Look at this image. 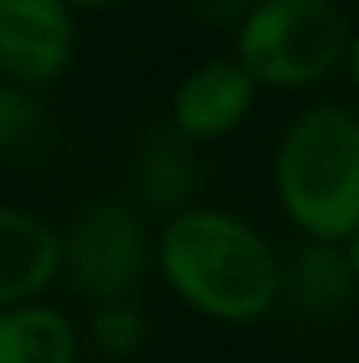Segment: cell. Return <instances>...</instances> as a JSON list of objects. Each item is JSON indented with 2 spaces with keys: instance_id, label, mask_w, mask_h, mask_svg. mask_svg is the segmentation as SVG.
<instances>
[{
  "instance_id": "1",
  "label": "cell",
  "mask_w": 359,
  "mask_h": 363,
  "mask_svg": "<svg viewBox=\"0 0 359 363\" xmlns=\"http://www.w3.org/2000/svg\"><path fill=\"white\" fill-rule=\"evenodd\" d=\"M157 271L186 308L220 325H254L283 300V258L237 211L190 207L157 233Z\"/></svg>"
},
{
  "instance_id": "2",
  "label": "cell",
  "mask_w": 359,
  "mask_h": 363,
  "mask_svg": "<svg viewBox=\"0 0 359 363\" xmlns=\"http://www.w3.org/2000/svg\"><path fill=\"white\" fill-rule=\"evenodd\" d=\"M270 182L304 241L347 245L359 233V114L338 101L300 110L275 144Z\"/></svg>"
},
{
  "instance_id": "3",
  "label": "cell",
  "mask_w": 359,
  "mask_h": 363,
  "mask_svg": "<svg viewBox=\"0 0 359 363\" xmlns=\"http://www.w3.org/2000/svg\"><path fill=\"white\" fill-rule=\"evenodd\" d=\"M351 26L334 0H258L233 34V60L258 89H313L347 64Z\"/></svg>"
},
{
  "instance_id": "4",
  "label": "cell",
  "mask_w": 359,
  "mask_h": 363,
  "mask_svg": "<svg viewBox=\"0 0 359 363\" xmlns=\"http://www.w3.org/2000/svg\"><path fill=\"white\" fill-rule=\"evenodd\" d=\"M157 267V241L136 203L93 199L64 228V279L93 304L136 300Z\"/></svg>"
},
{
  "instance_id": "5",
  "label": "cell",
  "mask_w": 359,
  "mask_h": 363,
  "mask_svg": "<svg viewBox=\"0 0 359 363\" xmlns=\"http://www.w3.org/2000/svg\"><path fill=\"white\" fill-rule=\"evenodd\" d=\"M77 60V9L68 0H0V81L55 85Z\"/></svg>"
},
{
  "instance_id": "6",
  "label": "cell",
  "mask_w": 359,
  "mask_h": 363,
  "mask_svg": "<svg viewBox=\"0 0 359 363\" xmlns=\"http://www.w3.org/2000/svg\"><path fill=\"white\" fill-rule=\"evenodd\" d=\"M258 101L254 77L237 60H207L190 68L170 97V127L194 144L233 135Z\"/></svg>"
},
{
  "instance_id": "7",
  "label": "cell",
  "mask_w": 359,
  "mask_h": 363,
  "mask_svg": "<svg viewBox=\"0 0 359 363\" xmlns=\"http://www.w3.org/2000/svg\"><path fill=\"white\" fill-rule=\"evenodd\" d=\"M64 274V233L30 207L0 203V313L34 304Z\"/></svg>"
},
{
  "instance_id": "8",
  "label": "cell",
  "mask_w": 359,
  "mask_h": 363,
  "mask_svg": "<svg viewBox=\"0 0 359 363\" xmlns=\"http://www.w3.org/2000/svg\"><path fill=\"white\" fill-rule=\"evenodd\" d=\"M136 207L144 216H161L174 220L182 211L194 207V194L203 186V161H199V144L174 131L170 123L148 131L140 152H136Z\"/></svg>"
},
{
  "instance_id": "9",
  "label": "cell",
  "mask_w": 359,
  "mask_h": 363,
  "mask_svg": "<svg viewBox=\"0 0 359 363\" xmlns=\"http://www.w3.org/2000/svg\"><path fill=\"white\" fill-rule=\"evenodd\" d=\"M283 296L300 317H343L359 296L347 245L300 241L283 262Z\"/></svg>"
},
{
  "instance_id": "10",
  "label": "cell",
  "mask_w": 359,
  "mask_h": 363,
  "mask_svg": "<svg viewBox=\"0 0 359 363\" xmlns=\"http://www.w3.org/2000/svg\"><path fill=\"white\" fill-rule=\"evenodd\" d=\"M81 334L55 304H21L0 313V363H77Z\"/></svg>"
},
{
  "instance_id": "11",
  "label": "cell",
  "mask_w": 359,
  "mask_h": 363,
  "mask_svg": "<svg viewBox=\"0 0 359 363\" xmlns=\"http://www.w3.org/2000/svg\"><path fill=\"white\" fill-rule=\"evenodd\" d=\"M89 342L101 355H110V359L136 355L148 342V317H144L140 300H106V304H93Z\"/></svg>"
},
{
  "instance_id": "12",
  "label": "cell",
  "mask_w": 359,
  "mask_h": 363,
  "mask_svg": "<svg viewBox=\"0 0 359 363\" xmlns=\"http://www.w3.org/2000/svg\"><path fill=\"white\" fill-rule=\"evenodd\" d=\"M47 135V110L34 89L0 81V157H21Z\"/></svg>"
},
{
  "instance_id": "13",
  "label": "cell",
  "mask_w": 359,
  "mask_h": 363,
  "mask_svg": "<svg viewBox=\"0 0 359 363\" xmlns=\"http://www.w3.org/2000/svg\"><path fill=\"white\" fill-rule=\"evenodd\" d=\"M254 4L258 0H190V9H194V17L203 21V26H211V30H241V21L254 13Z\"/></svg>"
},
{
  "instance_id": "14",
  "label": "cell",
  "mask_w": 359,
  "mask_h": 363,
  "mask_svg": "<svg viewBox=\"0 0 359 363\" xmlns=\"http://www.w3.org/2000/svg\"><path fill=\"white\" fill-rule=\"evenodd\" d=\"M347 77H351V85H355V93H359V30L351 34V47H347Z\"/></svg>"
},
{
  "instance_id": "15",
  "label": "cell",
  "mask_w": 359,
  "mask_h": 363,
  "mask_svg": "<svg viewBox=\"0 0 359 363\" xmlns=\"http://www.w3.org/2000/svg\"><path fill=\"white\" fill-rule=\"evenodd\" d=\"M77 13H101V9H114V4H123V0H68Z\"/></svg>"
},
{
  "instance_id": "16",
  "label": "cell",
  "mask_w": 359,
  "mask_h": 363,
  "mask_svg": "<svg viewBox=\"0 0 359 363\" xmlns=\"http://www.w3.org/2000/svg\"><path fill=\"white\" fill-rule=\"evenodd\" d=\"M347 258H351V271H355V283H359V233L347 241Z\"/></svg>"
}]
</instances>
